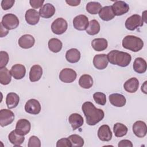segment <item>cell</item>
<instances>
[{
  "mask_svg": "<svg viewBox=\"0 0 147 147\" xmlns=\"http://www.w3.org/2000/svg\"><path fill=\"white\" fill-rule=\"evenodd\" d=\"M82 111L88 125L94 126L102 121L104 117V111L100 109L95 107L94 105L90 102H84L82 106Z\"/></svg>",
  "mask_w": 147,
  "mask_h": 147,
  "instance_id": "cell-1",
  "label": "cell"
},
{
  "mask_svg": "<svg viewBox=\"0 0 147 147\" xmlns=\"http://www.w3.org/2000/svg\"><path fill=\"white\" fill-rule=\"evenodd\" d=\"M107 57L111 64L122 67L127 66L131 60V57L129 53L118 50L110 51L107 55Z\"/></svg>",
  "mask_w": 147,
  "mask_h": 147,
  "instance_id": "cell-2",
  "label": "cell"
},
{
  "mask_svg": "<svg viewBox=\"0 0 147 147\" xmlns=\"http://www.w3.org/2000/svg\"><path fill=\"white\" fill-rule=\"evenodd\" d=\"M122 46L126 49L136 52L143 48L144 42L141 38L138 37L128 35L122 40Z\"/></svg>",
  "mask_w": 147,
  "mask_h": 147,
  "instance_id": "cell-3",
  "label": "cell"
},
{
  "mask_svg": "<svg viewBox=\"0 0 147 147\" xmlns=\"http://www.w3.org/2000/svg\"><path fill=\"white\" fill-rule=\"evenodd\" d=\"M19 20L14 14H6L2 17L1 24L8 30H12L17 28L19 25Z\"/></svg>",
  "mask_w": 147,
  "mask_h": 147,
  "instance_id": "cell-4",
  "label": "cell"
},
{
  "mask_svg": "<svg viewBox=\"0 0 147 147\" xmlns=\"http://www.w3.org/2000/svg\"><path fill=\"white\" fill-rule=\"evenodd\" d=\"M144 21L138 14H133L127 18L125 21V27L129 30H134L138 27L142 26Z\"/></svg>",
  "mask_w": 147,
  "mask_h": 147,
  "instance_id": "cell-5",
  "label": "cell"
},
{
  "mask_svg": "<svg viewBox=\"0 0 147 147\" xmlns=\"http://www.w3.org/2000/svg\"><path fill=\"white\" fill-rule=\"evenodd\" d=\"M68 24L66 20L63 18H57L51 25V30L56 34H62L67 29Z\"/></svg>",
  "mask_w": 147,
  "mask_h": 147,
  "instance_id": "cell-6",
  "label": "cell"
},
{
  "mask_svg": "<svg viewBox=\"0 0 147 147\" xmlns=\"http://www.w3.org/2000/svg\"><path fill=\"white\" fill-rule=\"evenodd\" d=\"M77 76L76 72L71 68H64L59 74L60 80L66 83H72L76 79Z\"/></svg>",
  "mask_w": 147,
  "mask_h": 147,
  "instance_id": "cell-7",
  "label": "cell"
},
{
  "mask_svg": "<svg viewBox=\"0 0 147 147\" xmlns=\"http://www.w3.org/2000/svg\"><path fill=\"white\" fill-rule=\"evenodd\" d=\"M14 119V114L9 109H1L0 110V125L4 127L11 124Z\"/></svg>",
  "mask_w": 147,
  "mask_h": 147,
  "instance_id": "cell-8",
  "label": "cell"
},
{
  "mask_svg": "<svg viewBox=\"0 0 147 147\" xmlns=\"http://www.w3.org/2000/svg\"><path fill=\"white\" fill-rule=\"evenodd\" d=\"M31 125L30 122L26 119H19L16 126V132L21 136H25L30 130Z\"/></svg>",
  "mask_w": 147,
  "mask_h": 147,
  "instance_id": "cell-9",
  "label": "cell"
},
{
  "mask_svg": "<svg viewBox=\"0 0 147 147\" xmlns=\"http://www.w3.org/2000/svg\"><path fill=\"white\" fill-rule=\"evenodd\" d=\"M25 110L29 114L37 115L40 113L41 105L37 99H30L26 102Z\"/></svg>",
  "mask_w": 147,
  "mask_h": 147,
  "instance_id": "cell-10",
  "label": "cell"
},
{
  "mask_svg": "<svg viewBox=\"0 0 147 147\" xmlns=\"http://www.w3.org/2000/svg\"><path fill=\"white\" fill-rule=\"evenodd\" d=\"M88 19L87 16L80 14L76 16L73 20L74 27L78 30H84L88 27Z\"/></svg>",
  "mask_w": 147,
  "mask_h": 147,
  "instance_id": "cell-11",
  "label": "cell"
},
{
  "mask_svg": "<svg viewBox=\"0 0 147 147\" xmlns=\"http://www.w3.org/2000/svg\"><path fill=\"white\" fill-rule=\"evenodd\" d=\"M115 16H122L129 10V6L125 2L122 1H116L111 6Z\"/></svg>",
  "mask_w": 147,
  "mask_h": 147,
  "instance_id": "cell-12",
  "label": "cell"
},
{
  "mask_svg": "<svg viewBox=\"0 0 147 147\" xmlns=\"http://www.w3.org/2000/svg\"><path fill=\"white\" fill-rule=\"evenodd\" d=\"M133 131L134 134L139 138L144 137L147 133V127L146 123L142 121H136L133 125Z\"/></svg>",
  "mask_w": 147,
  "mask_h": 147,
  "instance_id": "cell-13",
  "label": "cell"
},
{
  "mask_svg": "<svg viewBox=\"0 0 147 147\" xmlns=\"http://www.w3.org/2000/svg\"><path fill=\"white\" fill-rule=\"evenodd\" d=\"M108 63L109 61L107 55L106 54H98L94 57L93 64L98 69H103L106 68Z\"/></svg>",
  "mask_w": 147,
  "mask_h": 147,
  "instance_id": "cell-14",
  "label": "cell"
},
{
  "mask_svg": "<svg viewBox=\"0 0 147 147\" xmlns=\"http://www.w3.org/2000/svg\"><path fill=\"white\" fill-rule=\"evenodd\" d=\"M112 132L110 127L107 125H103L98 130V137L102 141H109L112 138Z\"/></svg>",
  "mask_w": 147,
  "mask_h": 147,
  "instance_id": "cell-15",
  "label": "cell"
},
{
  "mask_svg": "<svg viewBox=\"0 0 147 147\" xmlns=\"http://www.w3.org/2000/svg\"><path fill=\"white\" fill-rule=\"evenodd\" d=\"M40 14L35 9H28L25 14V18L26 22L31 25H36L40 20Z\"/></svg>",
  "mask_w": 147,
  "mask_h": 147,
  "instance_id": "cell-16",
  "label": "cell"
},
{
  "mask_svg": "<svg viewBox=\"0 0 147 147\" xmlns=\"http://www.w3.org/2000/svg\"><path fill=\"white\" fill-rule=\"evenodd\" d=\"M34 43L35 39L34 37L28 34L22 36L18 40V45L23 49L30 48L34 45Z\"/></svg>",
  "mask_w": 147,
  "mask_h": 147,
  "instance_id": "cell-17",
  "label": "cell"
},
{
  "mask_svg": "<svg viewBox=\"0 0 147 147\" xmlns=\"http://www.w3.org/2000/svg\"><path fill=\"white\" fill-rule=\"evenodd\" d=\"M12 76L17 80L22 79L26 74V68L22 64H16L12 66L10 69Z\"/></svg>",
  "mask_w": 147,
  "mask_h": 147,
  "instance_id": "cell-18",
  "label": "cell"
},
{
  "mask_svg": "<svg viewBox=\"0 0 147 147\" xmlns=\"http://www.w3.org/2000/svg\"><path fill=\"white\" fill-rule=\"evenodd\" d=\"M109 99L112 105L118 107H123L125 105L126 102L125 97L123 95L118 93L110 94L109 96Z\"/></svg>",
  "mask_w": 147,
  "mask_h": 147,
  "instance_id": "cell-19",
  "label": "cell"
},
{
  "mask_svg": "<svg viewBox=\"0 0 147 147\" xmlns=\"http://www.w3.org/2000/svg\"><path fill=\"white\" fill-rule=\"evenodd\" d=\"M55 8L53 5L49 3H47L40 8L39 10L40 16L44 18H49L52 17L55 13Z\"/></svg>",
  "mask_w": 147,
  "mask_h": 147,
  "instance_id": "cell-20",
  "label": "cell"
},
{
  "mask_svg": "<svg viewBox=\"0 0 147 147\" xmlns=\"http://www.w3.org/2000/svg\"><path fill=\"white\" fill-rule=\"evenodd\" d=\"M68 121L74 130L81 127L84 123L83 117L81 115L78 113H73L71 114L68 118Z\"/></svg>",
  "mask_w": 147,
  "mask_h": 147,
  "instance_id": "cell-21",
  "label": "cell"
},
{
  "mask_svg": "<svg viewBox=\"0 0 147 147\" xmlns=\"http://www.w3.org/2000/svg\"><path fill=\"white\" fill-rule=\"evenodd\" d=\"M42 75V68L38 64L33 65L29 72V79L32 82L38 81Z\"/></svg>",
  "mask_w": 147,
  "mask_h": 147,
  "instance_id": "cell-22",
  "label": "cell"
},
{
  "mask_svg": "<svg viewBox=\"0 0 147 147\" xmlns=\"http://www.w3.org/2000/svg\"><path fill=\"white\" fill-rule=\"evenodd\" d=\"M139 87V81L136 78H131L126 80L124 84L123 88L126 91L129 93L136 92Z\"/></svg>",
  "mask_w": 147,
  "mask_h": 147,
  "instance_id": "cell-23",
  "label": "cell"
},
{
  "mask_svg": "<svg viewBox=\"0 0 147 147\" xmlns=\"http://www.w3.org/2000/svg\"><path fill=\"white\" fill-rule=\"evenodd\" d=\"M99 16L102 20L105 21H109L113 19L115 17V14L111 6H107L102 7L99 12Z\"/></svg>",
  "mask_w": 147,
  "mask_h": 147,
  "instance_id": "cell-24",
  "label": "cell"
},
{
  "mask_svg": "<svg viewBox=\"0 0 147 147\" xmlns=\"http://www.w3.org/2000/svg\"><path fill=\"white\" fill-rule=\"evenodd\" d=\"M133 67L134 71L137 73L143 74L146 71V62L142 57H137L134 61Z\"/></svg>",
  "mask_w": 147,
  "mask_h": 147,
  "instance_id": "cell-25",
  "label": "cell"
},
{
  "mask_svg": "<svg viewBox=\"0 0 147 147\" xmlns=\"http://www.w3.org/2000/svg\"><path fill=\"white\" fill-rule=\"evenodd\" d=\"M108 42L104 38H98L94 39L91 42V46L93 49L98 52L103 51L107 48Z\"/></svg>",
  "mask_w": 147,
  "mask_h": 147,
  "instance_id": "cell-26",
  "label": "cell"
},
{
  "mask_svg": "<svg viewBox=\"0 0 147 147\" xmlns=\"http://www.w3.org/2000/svg\"><path fill=\"white\" fill-rule=\"evenodd\" d=\"M65 58L69 63H77L80 59V52L76 48H71L67 51L65 53Z\"/></svg>",
  "mask_w": 147,
  "mask_h": 147,
  "instance_id": "cell-27",
  "label": "cell"
},
{
  "mask_svg": "<svg viewBox=\"0 0 147 147\" xmlns=\"http://www.w3.org/2000/svg\"><path fill=\"white\" fill-rule=\"evenodd\" d=\"M20 97L14 92H9L6 98V103L8 109H13L17 106L19 103Z\"/></svg>",
  "mask_w": 147,
  "mask_h": 147,
  "instance_id": "cell-28",
  "label": "cell"
},
{
  "mask_svg": "<svg viewBox=\"0 0 147 147\" xmlns=\"http://www.w3.org/2000/svg\"><path fill=\"white\" fill-rule=\"evenodd\" d=\"M8 138L9 141L16 146H20L24 141V136H21L17 134L15 130H12L9 134Z\"/></svg>",
  "mask_w": 147,
  "mask_h": 147,
  "instance_id": "cell-29",
  "label": "cell"
},
{
  "mask_svg": "<svg viewBox=\"0 0 147 147\" xmlns=\"http://www.w3.org/2000/svg\"><path fill=\"white\" fill-rule=\"evenodd\" d=\"M11 76L10 71L6 67L0 68V83L1 84H9L11 82Z\"/></svg>",
  "mask_w": 147,
  "mask_h": 147,
  "instance_id": "cell-30",
  "label": "cell"
},
{
  "mask_svg": "<svg viewBox=\"0 0 147 147\" xmlns=\"http://www.w3.org/2000/svg\"><path fill=\"white\" fill-rule=\"evenodd\" d=\"M79 84L83 88H90L93 85V79L92 77L89 75H83L79 78Z\"/></svg>",
  "mask_w": 147,
  "mask_h": 147,
  "instance_id": "cell-31",
  "label": "cell"
},
{
  "mask_svg": "<svg viewBox=\"0 0 147 147\" xmlns=\"http://www.w3.org/2000/svg\"><path fill=\"white\" fill-rule=\"evenodd\" d=\"M48 45L51 51L54 53H57L61 51L63 47V44L59 39L52 38L49 40Z\"/></svg>",
  "mask_w": 147,
  "mask_h": 147,
  "instance_id": "cell-32",
  "label": "cell"
},
{
  "mask_svg": "<svg viewBox=\"0 0 147 147\" xmlns=\"http://www.w3.org/2000/svg\"><path fill=\"white\" fill-rule=\"evenodd\" d=\"M127 127L123 123H116L113 127V131L114 135L117 137H122L125 136L127 133Z\"/></svg>",
  "mask_w": 147,
  "mask_h": 147,
  "instance_id": "cell-33",
  "label": "cell"
},
{
  "mask_svg": "<svg viewBox=\"0 0 147 147\" xmlns=\"http://www.w3.org/2000/svg\"><path fill=\"white\" fill-rule=\"evenodd\" d=\"M100 31V25L98 21L96 20H92L88 23L87 28L86 29V32L90 35H95L98 34Z\"/></svg>",
  "mask_w": 147,
  "mask_h": 147,
  "instance_id": "cell-34",
  "label": "cell"
},
{
  "mask_svg": "<svg viewBox=\"0 0 147 147\" xmlns=\"http://www.w3.org/2000/svg\"><path fill=\"white\" fill-rule=\"evenodd\" d=\"M86 9L87 11L90 14H96L99 13V11L102 9V5L98 2H90L86 5Z\"/></svg>",
  "mask_w": 147,
  "mask_h": 147,
  "instance_id": "cell-35",
  "label": "cell"
},
{
  "mask_svg": "<svg viewBox=\"0 0 147 147\" xmlns=\"http://www.w3.org/2000/svg\"><path fill=\"white\" fill-rule=\"evenodd\" d=\"M68 138L71 143L72 147H82L84 145L83 138L78 134H72Z\"/></svg>",
  "mask_w": 147,
  "mask_h": 147,
  "instance_id": "cell-36",
  "label": "cell"
},
{
  "mask_svg": "<svg viewBox=\"0 0 147 147\" xmlns=\"http://www.w3.org/2000/svg\"><path fill=\"white\" fill-rule=\"evenodd\" d=\"M93 98L95 102L101 106H104L106 103V95L101 92H96L93 94Z\"/></svg>",
  "mask_w": 147,
  "mask_h": 147,
  "instance_id": "cell-37",
  "label": "cell"
},
{
  "mask_svg": "<svg viewBox=\"0 0 147 147\" xmlns=\"http://www.w3.org/2000/svg\"><path fill=\"white\" fill-rule=\"evenodd\" d=\"M9 60L8 53L5 51L0 52V68L6 67Z\"/></svg>",
  "mask_w": 147,
  "mask_h": 147,
  "instance_id": "cell-38",
  "label": "cell"
},
{
  "mask_svg": "<svg viewBox=\"0 0 147 147\" xmlns=\"http://www.w3.org/2000/svg\"><path fill=\"white\" fill-rule=\"evenodd\" d=\"M28 146V147H40L41 141L37 136H32L29 139Z\"/></svg>",
  "mask_w": 147,
  "mask_h": 147,
  "instance_id": "cell-39",
  "label": "cell"
},
{
  "mask_svg": "<svg viewBox=\"0 0 147 147\" xmlns=\"http://www.w3.org/2000/svg\"><path fill=\"white\" fill-rule=\"evenodd\" d=\"M57 147H72L71 143L68 138H63L59 140L56 143Z\"/></svg>",
  "mask_w": 147,
  "mask_h": 147,
  "instance_id": "cell-40",
  "label": "cell"
},
{
  "mask_svg": "<svg viewBox=\"0 0 147 147\" xmlns=\"http://www.w3.org/2000/svg\"><path fill=\"white\" fill-rule=\"evenodd\" d=\"M14 2V0H2L1 2L2 8L5 10L10 9L13 6Z\"/></svg>",
  "mask_w": 147,
  "mask_h": 147,
  "instance_id": "cell-41",
  "label": "cell"
},
{
  "mask_svg": "<svg viewBox=\"0 0 147 147\" xmlns=\"http://www.w3.org/2000/svg\"><path fill=\"white\" fill-rule=\"evenodd\" d=\"M44 2V0H30L29 1V3L30 6L34 9L41 8L43 6Z\"/></svg>",
  "mask_w": 147,
  "mask_h": 147,
  "instance_id": "cell-42",
  "label": "cell"
},
{
  "mask_svg": "<svg viewBox=\"0 0 147 147\" xmlns=\"http://www.w3.org/2000/svg\"><path fill=\"white\" fill-rule=\"evenodd\" d=\"M118 147H132V142L128 140H122L120 141L118 144Z\"/></svg>",
  "mask_w": 147,
  "mask_h": 147,
  "instance_id": "cell-43",
  "label": "cell"
},
{
  "mask_svg": "<svg viewBox=\"0 0 147 147\" xmlns=\"http://www.w3.org/2000/svg\"><path fill=\"white\" fill-rule=\"evenodd\" d=\"M65 2L69 6H76L80 3L81 1L80 0H66Z\"/></svg>",
  "mask_w": 147,
  "mask_h": 147,
  "instance_id": "cell-44",
  "label": "cell"
},
{
  "mask_svg": "<svg viewBox=\"0 0 147 147\" xmlns=\"http://www.w3.org/2000/svg\"><path fill=\"white\" fill-rule=\"evenodd\" d=\"M0 25H1V37H3L9 33V30L3 26V25L1 24V22L0 24Z\"/></svg>",
  "mask_w": 147,
  "mask_h": 147,
  "instance_id": "cell-45",
  "label": "cell"
},
{
  "mask_svg": "<svg viewBox=\"0 0 147 147\" xmlns=\"http://www.w3.org/2000/svg\"><path fill=\"white\" fill-rule=\"evenodd\" d=\"M146 83H147V82L145 81V82H144V83L143 84V85L141 86V91H142L144 94H147V92H146Z\"/></svg>",
  "mask_w": 147,
  "mask_h": 147,
  "instance_id": "cell-46",
  "label": "cell"
}]
</instances>
